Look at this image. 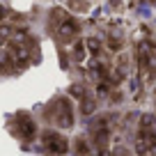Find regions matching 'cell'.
<instances>
[{"label":"cell","mask_w":156,"mask_h":156,"mask_svg":"<svg viewBox=\"0 0 156 156\" xmlns=\"http://www.w3.org/2000/svg\"><path fill=\"white\" fill-rule=\"evenodd\" d=\"M44 145L48 147V151H53L55 156H60V154L67 151V140L55 131H46L44 133Z\"/></svg>","instance_id":"obj_1"},{"label":"cell","mask_w":156,"mask_h":156,"mask_svg":"<svg viewBox=\"0 0 156 156\" xmlns=\"http://www.w3.org/2000/svg\"><path fill=\"white\" fill-rule=\"evenodd\" d=\"M138 55H140L142 64H149V67L156 69V46L149 44V41H142L140 48H138Z\"/></svg>","instance_id":"obj_2"},{"label":"cell","mask_w":156,"mask_h":156,"mask_svg":"<svg viewBox=\"0 0 156 156\" xmlns=\"http://www.w3.org/2000/svg\"><path fill=\"white\" fill-rule=\"evenodd\" d=\"M58 124L60 126H71V108H69V103L67 101H58Z\"/></svg>","instance_id":"obj_3"},{"label":"cell","mask_w":156,"mask_h":156,"mask_svg":"<svg viewBox=\"0 0 156 156\" xmlns=\"http://www.w3.org/2000/svg\"><path fill=\"white\" fill-rule=\"evenodd\" d=\"M78 23L76 21H64L62 25H60V34H62V37H67V39H71V37H76L78 34Z\"/></svg>","instance_id":"obj_4"},{"label":"cell","mask_w":156,"mask_h":156,"mask_svg":"<svg viewBox=\"0 0 156 156\" xmlns=\"http://www.w3.org/2000/svg\"><path fill=\"white\" fill-rule=\"evenodd\" d=\"M19 126H21V133H23L25 138H30V140L34 138V124H32V119H28V117H19Z\"/></svg>","instance_id":"obj_5"},{"label":"cell","mask_w":156,"mask_h":156,"mask_svg":"<svg viewBox=\"0 0 156 156\" xmlns=\"http://www.w3.org/2000/svg\"><path fill=\"white\" fill-rule=\"evenodd\" d=\"M87 51H90L92 55H97L99 51H101V46H99V41H97V39H87Z\"/></svg>","instance_id":"obj_6"},{"label":"cell","mask_w":156,"mask_h":156,"mask_svg":"<svg viewBox=\"0 0 156 156\" xmlns=\"http://www.w3.org/2000/svg\"><path fill=\"white\" fill-rule=\"evenodd\" d=\"M76 147H78V151H80V154H85V151H87V145H85V140H83V138H80V140L76 142Z\"/></svg>","instance_id":"obj_7"},{"label":"cell","mask_w":156,"mask_h":156,"mask_svg":"<svg viewBox=\"0 0 156 156\" xmlns=\"http://www.w3.org/2000/svg\"><path fill=\"white\" fill-rule=\"evenodd\" d=\"M92 110H94V103H92V101L83 103V112H85V115H90V112H92Z\"/></svg>","instance_id":"obj_8"}]
</instances>
